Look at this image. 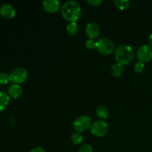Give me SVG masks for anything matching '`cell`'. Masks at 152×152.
<instances>
[{
  "instance_id": "cell-1",
  "label": "cell",
  "mask_w": 152,
  "mask_h": 152,
  "mask_svg": "<svg viewBox=\"0 0 152 152\" xmlns=\"http://www.w3.org/2000/svg\"><path fill=\"white\" fill-rule=\"evenodd\" d=\"M81 7L75 1H67L62 5L61 13L64 19L70 22H76L81 16Z\"/></svg>"
},
{
  "instance_id": "cell-2",
  "label": "cell",
  "mask_w": 152,
  "mask_h": 152,
  "mask_svg": "<svg viewBox=\"0 0 152 152\" xmlns=\"http://www.w3.org/2000/svg\"><path fill=\"white\" fill-rule=\"evenodd\" d=\"M134 50L131 46L121 45L118 46L114 52V57L118 63L128 65L134 59Z\"/></svg>"
},
{
  "instance_id": "cell-3",
  "label": "cell",
  "mask_w": 152,
  "mask_h": 152,
  "mask_svg": "<svg viewBox=\"0 0 152 152\" xmlns=\"http://www.w3.org/2000/svg\"><path fill=\"white\" fill-rule=\"evenodd\" d=\"M114 44L108 38H101L96 42V48L103 55H110L114 50Z\"/></svg>"
},
{
  "instance_id": "cell-4",
  "label": "cell",
  "mask_w": 152,
  "mask_h": 152,
  "mask_svg": "<svg viewBox=\"0 0 152 152\" xmlns=\"http://www.w3.org/2000/svg\"><path fill=\"white\" fill-rule=\"evenodd\" d=\"M9 76H10V81L14 84L19 85L27 80L28 74L25 68L19 67L13 69Z\"/></svg>"
},
{
  "instance_id": "cell-5",
  "label": "cell",
  "mask_w": 152,
  "mask_h": 152,
  "mask_svg": "<svg viewBox=\"0 0 152 152\" xmlns=\"http://www.w3.org/2000/svg\"><path fill=\"white\" fill-rule=\"evenodd\" d=\"M108 123L103 120H98V121L94 122L91 126V132L95 137H103L108 133Z\"/></svg>"
},
{
  "instance_id": "cell-6",
  "label": "cell",
  "mask_w": 152,
  "mask_h": 152,
  "mask_svg": "<svg viewBox=\"0 0 152 152\" xmlns=\"http://www.w3.org/2000/svg\"><path fill=\"white\" fill-rule=\"evenodd\" d=\"M91 126V119L86 115L78 117L73 123V127L77 132H86Z\"/></svg>"
},
{
  "instance_id": "cell-7",
  "label": "cell",
  "mask_w": 152,
  "mask_h": 152,
  "mask_svg": "<svg viewBox=\"0 0 152 152\" xmlns=\"http://www.w3.org/2000/svg\"><path fill=\"white\" fill-rule=\"evenodd\" d=\"M137 57L139 62L145 63L152 59V47L148 45L140 46L137 50Z\"/></svg>"
},
{
  "instance_id": "cell-8",
  "label": "cell",
  "mask_w": 152,
  "mask_h": 152,
  "mask_svg": "<svg viewBox=\"0 0 152 152\" xmlns=\"http://www.w3.org/2000/svg\"><path fill=\"white\" fill-rule=\"evenodd\" d=\"M86 33L91 39L97 38L100 34V28L94 22H89L86 27Z\"/></svg>"
},
{
  "instance_id": "cell-9",
  "label": "cell",
  "mask_w": 152,
  "mask_h": 152,
  "mask_svg": "<svg viewBox=\"0 0 152 152\" xmlns=\"http://www.w3.org/2000/svg\"><path fill=\"white\" fill-rule=\"evenodd\" d=\"M0 14L5 19H13L16 15V10L10 4H3L0 7Z\"/></svg>"
},
{
  "instance_id": "cell-10",
  "label": "cell",
  "mask_w": 152,
  "mask_h": 152,
  "mask_svg": "<svg viewBox=\"0 0 152 152\" xmlns=\"http://www.w3.org/2000/svg\"><path fill=\"white\" fill-rule=\"evenodd\" d=\"M45 10L50 13L57 12L59 8V1L57 0H45L42 2Z\"/></svg>"
},
{
  "instance_id": "cell-11",
  "label": "cell",
  "mask_w": 152,
  "mask_h": 152,
  "mask_svg": "<svg viewBox=\"0 0 152 152\" xmlns=\"http://www.w3.org/2000/svg\"><path fill=\"white\" fill-rule=\"evenodd\" d=\"M22 94V88L20 85L13 84L9 87L8 94L13 99H17Z\"/></svg>"
},
{
  "instance_id": "cell-12",
  "label": "cell",
  "mask_w": 152,
  "mask_h": 152,
  "mask_svg": "<svg viewBox=\"0 0 152 152\" xmlns=\"http://www.w3.org/2000/svg\"><path fill=\"white\" fill-rule=\"evenodd\" d=\"M10 102V96L5 91H0V111L6 109Z\"/></svg>"
},
{
  "instance_id": "cell-13",
  "label": "cell",
  "mask_w": 152,
  "mask_h": 152,
  "mask_svg": "<svg viewBox=\"0 0 152 152\" xmlns=\"http://www.w3.org/2000/svg\"><path fill=\"white\" fill-rule=\"evenodd\" d=\"M123 74V65L120 63H116L111 67V74L114 77H120Z\"/></svg>"
},
{
  "instance_id": "cell-14",
  "label": "cell",
  "mask_w": 152,
  "mask_h": 152,
  "mask_svg": "<svg viewBox=\"0 0 152 152\" xmlns=\"http://www.w3.org/2000/svg\"><path fill=\"white\" fill-rule=\"evenodd\" d=\"M66 30L68 34L70 36H74L78 33L79 31V26L76 22H70L66 27Z\"/></svg>"
},
{
  "instance_id": "cell-15",
  "label": "cell",
  "mask_w": 152,
  "mask_h": 152,
  "mask_svg": "<svg viewBox=\"0 0 152 152\" xmlns=\"http://www.w3.org/2000/svg\"><path fill=\"white\" fill-rule=\"evenodd\" d=\"M96 115L98 117L101 119H106L108 117V109L104 105H99L97 108H96Z\"/></svg>"
},
{
  "instance_id": "cell-16",
  "label": "cell",
  "mask_w": 152,
  "mask_h": 152,
  "mask_svg": "<svg viewBox=\"0 0 152 152\" xmlns=\"http://www.w3.org/2000/svg\"><path fill=\"white\" fill-rule=\"evenodd\" d=\"M114 3L115 4L116 7L120 8V10L126 9L130 4V1L129 0H114Z\"/></svg>"
},
{
  "instance_id": "cell-17",
  "label": "cell",
  "mask_w": 152,
  "mask_h": 152,
  "mask_svg": "<svg viewBox=\"0 0 152 152\" xmlns=\"http://www.w3.org/2000/svg\"><path fill=\"white\" fill-rule=\"evenodd\" d=\"M71 142L74 144V145H78V144L81 143L83 141V137L82 136L80 132H75L73 134L71 137Z\"/></svg>"
},
{
  "instance_id": "cell-18",
  "label": "cell",
  "mask_w": 152,
  "mask_h": 152,
  "mask_svg": "<svg viewBox=\"0 0 152 152\" xmlns=\"http://www.w3.org/2000/svg\"><path fill=\"white\" fill-rule=\"evenodd\" d=\"M10 81V76L4 72L0 73V85H6Z\"/></svg>"
},
{
  "instance_id": "cell-19",
  "label": "cell",
  "mask_w": 152,
  "mask_h": 152,
  "mask_svg": "<svg viewBox=\"0 0 152 152\" xmlns=\"http://www.w3.org/2000/svg\"><path fill=\"white\" fill-rule=\"evenodd\" d=\"M79 152H94L93 148L88 144H84L79 149Z\"/></svg>"
},
{
  "instance_id": "cell-20",
  "label": "cell",
  "mask_w": 152,
  "mask_h": 152,
  "mask_svg": "<svg viewBox=\"0 0 152 152\" xmlns=\"http://www.w3.org/2000/svg\"><path fill=\"white\" fill-rule=\"evenodd\" d=\"M144 68H145V65H144V63H142V62H137V63L134 65V71H136L137 73L142 72V71H143Z\"/></svg>"
},
{
  "instance_id": "cell-21",
  "label": "cell",
  "mask_w": 152,
  "mask_h": 152,
  "mask_svg": "<svg viewBox=\"0 0 152 152\" xmlns=\"http://www.w3.org/2000/svg\"><path fill=\"white\" fill-rule=\"evenodd\" d=\"M86 48L89 50H92L94 48H96V42H94V39H88L86 41Z\"/></svg>"
},
{
  "instance_id": "cell-22",
  "label": "cell",
  "mask_w": 152,
  "mask_h": 152,
  "mask_svg": "<svg viewBox=\"0 0 152 152\" xmlns=\"http://www.w3.org/2000/svg\"><path fill=\"white\" fill-rule=\"evenodd\" d=\"M102 0H87V2L92 6H99L102 3Z\"/></svg>"
},
{
  "instance_id": "cell-23",
  "label": "cell",
  "mask_w": 152,
  "mask_h": 152,
  "mask_svg": "<svg viewBox=\"0 0 152 152\" xmlns=\"http://www.w3.org/2000/svg\"><path fill=\"white\" fill-rule=\"evenodd\" d=\"M29 152H45V150L42 147H36L32 148Z\"/></svg>"
},
{
  "instance_id": "cell-24",
  "label": "cell",
  "mask_w": 152,
  "mask_h": 152,
  "mask_svg": "<svg viewBox=\"0 0 152 152\" xmlns=\"http://www.w3.org/2000/svg\"><path fill=\"white\" fill-rule=\"evenodd\" d=\"M148 42H149L150 45H151V46L152 47V34L149 36V38H148Z\"/></svg>"
}]
</instances>
